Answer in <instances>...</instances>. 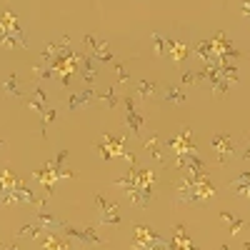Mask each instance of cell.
<instances>
[{"instance_id": "obj_1", "label": "cell", "mask_w": 250, "mask_h": 250, "mask_svg": "<svg viewBox=\"0 0 250 250\" xmlns=\"http://www.w3.org/2000/svg\"><path fill=\"white\" fill-rule=\"evenodd\" d=\"M213 195H215V188L210 185V180H208L205 175L185 178L183 183H178V190H175V198L185 205H200Z\"/></svg>"}, {"instance_id": "obj_2", "label": "cell", "mask_w": 250, "mask_h": 250, "mask_svg": "<svg viewBox=\"0 0 250 250\" xmlns=\"http://www.w3.org/2000/svg\"><path fill=\"white\" fill-rule=\"evenodd\" d=\"M210 145H213V150H215L220 165H228V163H230L233 150H235V145H233V138H230V135H228V133H218V135H213Z\"/></svg>"}, {"instance_id": "obj_3", "label": "cell", "mask_w": 250, "mask_h": 250, "mask_svg": "<svg viewBox=\"0 0 250 250\" xmlns=\"http://www.w3.org/2000/svg\"><path fill=\"white\" fill-rule=\"evenodd\" d=\"M95 208H98V220L105 223V225H120V213H118V205L105 200L100 193L95 195Z\"/></svg>"}, {"instance_id": "obj_4", "label": "cell", "mask_w": 250, "mask_h": 250, "mask_svg": "<svg viewBox=\"0 0 250 250\" xmlns=\"http://www.w3.org/2000/svg\"><path fill=\"white\" fill-rule=\"evenodd\" d=\"M65 228V233L70 235V238H75V240H80V243H88V245H100V238L95 235V230L93 228H73V225H62Z\"/></svg>"}, {"instance_id": "obj_5", "label": "cell", "mask_w": 250, "mask_h": 250, "mask_svg": "<svg viewBox=\"0 0 250 250\" xmlns=\"http://www.w3.org/2000/svg\"><path fill=\"white\" fill-rule=\"evenodd\" d=\"M160 98L168 103V105H183L188 95H185V90L180 85H165L163 93H160Z\"/></svg>"}, {"instance_id": "obj_6", "label": "cell", "mask_w": 250, "mask_h": 250, "mask_svg": "<svg viewBox=\"0 0 250 250\" xmlns=\"http://www.w3.org/2000/svg\"><path fill=\"white\" fill-rule=\"evenodd\" d=\"M125 113H128V125H130V133H133V135H140V125L145 123V118L135 113L133 98H125Z\"/></svg>"}, {"instance_id": "obj_7", "label": "cell", "mask_w": 250, "mask_h": 250, "mask_svg": "<svg viewBox=\"0 0 250 250\" xmlns=\"http://www.w3.org/2000/svg\"><path fill=\"white\" fill-rule=\"evenodd\" d=\"M143 148L153 155V160H163V158H165V145H163L160 138H155V135L143 138Z\"/></svg>"}, {"instance_id": "obj_8", "label": "cell", "mask_w": 250, "mask_h": 250, "mask_svg": "<svg viewBox=\"0 0 250 250\" xmlns=\"http://www.w3.org/2000/svg\"><path fill=\"white\" fill-rule=\"evenodd\" d=\"M28 105H30L35 113H40V115L48 110V95H45V90L40 88V85H35V95H33V100H28Z\"/></svg>"}, {"instance_id": "obj_9", "label": "cell", "mask_w": 250, "mask_h": 250, "mask_svg": "<svg viewBox=\"0 0 250 250\" xmlns=\"http://www.w3.org/2000/svg\"><path fill=\"white\" fill-rule=\"evenodd\" d=\"M85 43L90 45V50H93V55H95L98 60H113V53L105 48V43H98L93 35H85Z\"/></svg>"}, {"instance_id": "obj_10", "label": "cell", "mask_w": 250, "mask_h": 250, "mask_svg": "<svg viewBox=\"0 0 250 250\" xmlns=\"http://www.w3.org/2000/svg\"><path fill=\"white\" fill-rule=\"evenodd\" d=\"M95 98V90L93 88H88V90H80V93H75L73 98H70V110H78V108H83V105H88V103Z\"/></svg>"}, {"instance_id": "obj_11", "label": "cell", "mask_w": 250, "mask_h": 250, "mask_svg": "<svg viewBox=\"0 0 250 250\" xmlns=\"http://www.w3.org/2000/svg\"><path fill=\"white\" fill-rule=\"evenodd\" d=\"M220 218H223V223L230 225V233H240L243 228H248V225H245V220H243V218H238V215H233V213H220Z\"/></svg>"}, {"instance_id": "obj_12", "label": "cell", "mask_w": 250, "mask_h": 250, "mask_svg": "<svg viewBox=\"0 0 250 250\" xmlns=\"http://www.w3.org/2000/svg\"><path fill=\"white\" fill-rule=\"evenodd\" d=\"M155 93H158V85H155L153 80H140L138 83V95L140 98H153Z\"/></svg>"}, {"instance_id": "obj_13", "label": "cell", "mask_w": 250, "mask_h": 250, "mask_svg": "<svg viewBox=\"0 0 250 250\" xmlns=\"http://www.w3.org/2000/svg\"><path fill=\"white\" fill-rule=\"evenodd\" d=\"M83 78H85V85H93L95 83V68H93V60L85 58V68H83Z\"/></svg>"}, {"instance_id": "obj_14", "label": "cell", "mask_w": 250, "mask_h": 250, "mask_svg": "<svg viewBox=\"0 0 250 250\" xmlns=\"http://www.w3.org/2000/svg\"><path fill=\"white\" fill-rule=\"evenodd\" d=\"M40 230H43V225H28V228H20L18 235H28V238H40Z\"/></svg>"}, {"instance_id": "obj_15", "label": "cell", "mask_w": 250, "mask_h": 250, "mask_svg": "<svg viewBox=\"0 0 250 250\" xmlns=\"http://www.w3.org/2000/svg\"><path fill=\"white\" fill-rule=\"evenodd\" d=\"M15 83H18V75H10V78H8V80L3 83V88H5V90H8V93H10L13 98H20V90L15 88Z\"/></svg>"}, {"instance_id": "obj_16", "label": "cell", "mask_w": 250, "mask_h": 250, "mask_svg": "<svg viewBox=\"0 0 250 250\" xmlns=\"http://www.w3.org/2000/svg\"><path fill=\"white\" fill-rule=\"evenodd\" d=\"M153 43H155V55H165V40H163V35L160 33H153Z\"/></svg>"}, {"instance_id": "obj_17", "label": "cell", "mask_w": 250, "mask_h": 250, "mask_svg": "<svg viewBox=\"0 0 250 250\" xmlns=\"http://www.w3.org/2000/svg\"><path fill=\"white\" fill-rule=\"evenodd\" d=\"M103 100H108V108H115V103H118V95H115V88H110L105 95H103Z\"/></svg>"}, {"instance_id": "obj_18", "label": "cell", "mask_w": 250, "mask_h": 250, "mask_svg": "<svg viewBox=\"0 0 250 250\" xmlns=\"http://www.w3.org/2000/svg\"><path fill=\"white\" fill-rule=\"evenodd\" d=\"M53 120H55V110H53V108H48V110L43 113V125H50Z\"/></svg>"}, {"instance_id": "obj_19", "label": "cell", "mask_w": 250, "mask_h": 250, "mask_svg": "<svg viewBox=\"0 0 250 250\" xmlns=\"http://www.w3.org/2000/svg\"><path fill=\"white\" fill-rule=\"evenodd\" d=\"M243 15L250 18V0H245V3H243Z\"/></svg>"}, {"instance_id": "obj_20", "label": "cell", "mask_w": 250, "mask_h": 250, "mask_svg": "<svg viewBox=\"0 0 250 250\" xmlns=\"http://www.w3.org/2000/svg\"><path fill=\"white\" fill-rule=\"evenodd\" d=\"M243 158H245V160H250V148H245V150H243Z\"/></svg>"}, {"instance_id": "obj_21", "label": "cell", "mask_w": 250, "mask_h": 250, "mask_svg": "<svg viewBox=\"0 0 250 250\" xmlns=\"http://www.w3.org/2000/svg\"><path fill=\"white\" fill-rule=\"evenodd\" d=\"M5 150V140H0V153H3Z\"/></svg>"}, {"instance_id": "obj_22", "label": "cell", "mask_w": 250, "mask_h": 250, "mask_svg": "<svg viewBox=\"0 0 250 250\" xmlns=\"http://www.w3.org/2000/svg\"><path fill=\"white\" fill-rule=\"evenodd\" d=\"M5 250H18V248L15 245H5Z\"/></svg>"}, {"instance_id": "obj_23", "label": "cell", "mask_w": 250, "mask_h": 250, "mask_svg": "<svg viewBox=\"0 0 250 250\" xmlns=\"http://www.w3.org/2000/svg\"><path fill=\"white\" fill-rule=\"evenodd\" d=\"M220 250H233V248H228V245H223V248H220Z\"/></svg>"}, {"instance_id": "obj_24", "label": "cell", "mask_w": 250, "mask_h": 250, "mask_svg": "<svg viewBox=\"0 0 250 250\" xmlns=\"http://www.w3.org/2000/svg\"><path fill=\"white\" fill-rule=\"evenodd\" d=\"M245 250H250V243H245Z\"/></svg>"}]
</instances>
